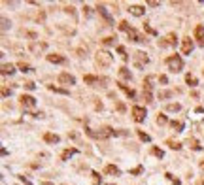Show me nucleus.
I'll list each match as a JSON object with an SVG mask.
<instances>
[{
	"instance_id": "1",
	"label": "nucleus",
	"mask_w": 204,
	"mask_h": 185,
	"mask_svg": "<svg viewBox=\"0 0 204 185\" xmlns=\"http://www.w3.org/2000/svg\"><path fill=\"white\" fill-rule=\"evenodd\" d=\"M166 66H168L170 72L178 74V72L184 70V61H181L180 55H170V57H166Z\"/></svg>"
},
{
	"instance_id": "2",
	"label": "nucleus",
	"mask_w": 204,
	"mask_h": 185,
	"mask_svg": "<svg viewBox=\"0 0 204 185\" xmlns=\"http://www.w3.org/2000/svg\"><path fill=\"white\" fill-rule=\"evenodd\" d=\"M111 62H114V57H111L110 51H98L96 53V64L102 68H108Z\"/></svg>"
},
{
	"instance_id": "3",
	"label": "nucleus",
	"mask_w": 204,
	"mask_h": 185,
	"mask_svg": "<svg viewBox=\"0 0 204 185\" xmlns=\"http://www.w3.org/2000/svg\"><path fill=\"white\" fill-rule=\"evenodd\" d=\"M147 62H149V57H147L144 51H136L134 53V66L136 68H144Z\"/></svg>"
},
{
	"instance_id": "4",
	"label": "nucleus",
	"mask_w": 204,
	"mask_h": 185,
	"mask_svg": "<svg viewBox=\"0 0 204 185\" xmlns=\"http://www.w3.org/2000/svg\"><path fill=\"white\" fill-rule=\"evenodd\" d=\"M146 108H142V106H134L132 108V117H134V121L136 123H144L146 121Z\"/></svg>"
},
{
	"instance_id": "5",
	"label": "nucleus",
	"mask_w": 204,
	"mask_h": 185,
	"mask_svg": "<svg viewBox=\"0 0 204 185\" xmlns=\"http://www.w3.org/2000/svg\"><path fill=\"white\" fill-rule=\"evenodd\" d=\"M178 44V38H176V34H168L166 38L159 40V47H174Z\"/></svg>"
},
{
	"instance_id": "6",
	"label": "nucleus",
	"mask_w": 204,
	"mask_h": 185,
	"mask_svg": "<svg viewBox=\"0 0 204 185\" xmlns=\"http://www.w3.org/2000/svg\"><path fill=\"white\" fill-rule=\"evenodd\" d=\"M21 104H23L25 110H32L34 106H36V98L30 96V95H23L21 96Z\"/></svg>"
},
{
	"instance_id": "7",
	"label": "nucleus",
	"mask_w": 204,
	"mask_h": 185,
	"mask_svg": "<svg viewBox=\"0 0 204 185\" xmlns=\"http://www.w3.org/2000/svg\"><path fill=\"white\" fill-rule=\"evenodd\" d=\"M96 10H98V13H100V15L104 17V21H106L108 25H114V17L110 15V11H108V8H106V6L98 4V6H96Z\"/></svg>"
},
{
	"instance_id": "8",
	"label": "nucleus",
	"mask_w": 204,
	"mask_h": 185,
	"mask_svg": "<svg viewBox=\"0 0 204 185\" xmlns=\"http://www.w3.org/2000/svg\"><path fill=\"white\" fill-rule=\"evenodd\" d=\"M127 36H129L130 42H136V44H144V42H147V40L142 36V34H138V32L134 30V28H130V30L127 32Z\"/></svg>"
},
{
	"instance_id": "9",
	"label": "nucleus",
	"mask_w": 204,
	"mask_h": 185,
	"mask_svg": "<svg viewBox=\"0 0 204 185\" xmlns=\"http://www.w3.org/2000/svg\"><path fill=\"white\" fill-rule=\"evenodd\" d=\"M59 83H62V85H74L76 77L72 74H68V72H62V74H59Z\"/></svg>"
},
{
	"instance_id": "10",
	"label": "nucleus",
	"mask_w": 204,
	"mask_h": 185,
	"mask_svg": "<svg viewBox=\"0 0 204 185\" xmlns=\"http://www.w3.org/2000/svg\"><path fill=\"white\" fill-rule=\"evenodd\" d=\"M193 42H191V38H184L181 40V51H184V55H191V51H193Z\"/></svg>"
},
{
	"instance_id": "11",
	"label": "nucleus",
	"mask_w": 204,
	"mask_h": 185,
	"mask_svg": "<svg viewBox=\"0 0 204 185\" xmlns=\"http://www.w3.org/2000/svg\"><path fill=\"white\" fill-rule=\"evenodd\" d=\"M47 61H49V62H55V64H66V57L57 55V53L47 55Z\"/></svg>"
},
{
	"instance_id": "12",
	"label": "nucleus",
	"mask_w": 204,
	"mask_h": 185,
	"mask_svg": "<svg viewBox=\"0 0 204 185\" xmlns=\"http://www.w3.org/2000/svg\"><path fill=\"white\" fill-rule=\"evenodd\" d=\"M195 38L199 40V44L204 47V25H196V28H195Z\"/></svg>"
},
{
	"instance_id": "13",
	"label": "nucleus",
	"mask_w": 204,
	"mask_h": 185,
	"mask_svg": "<svg viewBox=\"0 0 204 185\" xmlns=\"http://www.w3.org/2000/svg\"><path fill=\"white\" fill-rule=\"evenodd\" d=\"M129 11L132 13V15H136V17H142L146 13V8L144 6H129Z\"/></svg>"
},
{
	"instance_id": "14",
	"label": "nucleus",
	"mask_w": 204,
	"mask_h": 185,
	"mask_svg": "<svg viewBox=\"0 0 204 185\" xmlns=\"http://www.w3.org/2000/svg\"><path fill=\"white\" fill-rule=\"evenodd\" d=\"M44 140L47 142V144H59V142H61V138L57 136V134H53V132H46Z\"/></svg>"
},
{
	"instance_id": "15",
	"label": "nucleus",
	"mask_w": 204,
	"mask_h": 185,
	"mask_svg": "<svg viewBox=\"0 0 204 185\" xmlns=\"http://www.w3.org/2000/svg\"><path fill=\"white\" fill-rule=\"evenodd\" d=\"M153 80H155V76H147L146 80H144V92H149L151 95V89H153Z\"/></svg>"
},
{
	"instance_id": "16",
	"label": "nucleus",
	"mask_w": 204,
	"mask_h": 185,
	"mask_svg": "<svg viewBox=\"0 0 204 185\" xmlns=\"http://www.w3.org/2000/svg\"><path fill=\"white\" fill-rule=\"evenodd\" d=\"M117 85H119V89H121V91H123V92H125V95L129 96V98H134V96H136V92L132 91V89H129L125 83H117Z\"/></svg>"
},
{
	"instance_id": "17",
	"label": "nucleus",
	"mask_w": 204,
	"mask_h": 185,
	"mask_svg": "<svg viewBox=\"0 0 204 185\" xmlns=\"http://www.w3.org/2000/svg\"><path fill=\"white\" fill-rule=\"evenodd\" d=\"M47 89H49V91H53V92H57V95H64V96L70 95V91H68V89H61V87H55V85H47Z\"/></svg>"
},
{
	"instance_id": "18",
	"label": "nucleus",
	"mask_w": 204,
	"mask_h": 185,
	"mask_svg": "<svg viewBox=\"0 0 204 185\" xmlns=\"http://www.w3.org/2000/svg\"><path fill=\"white\" fill-rule=\"evenodd\" d=\"M76 153H78V149H64V151H62V155H61V159L62 161H68L70 157H72V155H76Z\"/></svg>"
},
{
	"instance_id": "19",
	"label": "nucleus",
	"mask_w": 204,
	"mask_h": 185,
	"mask_svg": "<svg viewBox=\"0 0 204 185\" xmlns=\"http://www.w3.org/2000/svg\"><path fill=\"white\" fill-rule=\"evenodd\" d=\"M46 47H47V44H32L30 45V51L32 53H40V51H44Z\"/></svg>"
},
{
	"instance_id": "20",
	"label": "nucleus",
	"mask_w": 204,
	"mask_h": 185,
	"mask_svg": "<svg viewBox=\"0 0 204 185\" xmlns=\"http://www.w3.org/2000/svg\"><path fill=\"white\" fill-rule=\"evenodd\" d=\"M187 144L191 146V147L195 149V151H200V149H202V147H200V144H199V140H196V138H189V140H187Z\"/></svg>"
},
{
	"instance_id": "21",
	"label": "nucleus",
	"mask_w": 204,
	"mask_h": 185,
	"mask_svg": "<svg viewBox=\"0 0 204 185\" xmlns=\"http://www.w3.org/2000/svg\"><path fill=\"white\" fill-rule=\"evenodd\" d=\"M13 72H15V68H13V64H2V74H4V76H8V74L11 76Z\"/></svg>"
},
{
	"instance_id": "22",
	"label": "nucleus",
	"mask_w": 204,
	"mask_h": 185,
	"mask_svg": "<svg viewBox=\"0 0 204 185\" xmlns=\"http://www.w3.org/2000/svg\"><path fill=\"white\" fill-rule=\"evenodd\" d=\"M159 100H165V98H172L174 96V92L172 91H159Z\"/></svg>"
},
{
	"instance_id": "23",
	"label": "nucleus",
	"mask_w": 204,
	"mask_h": 185,
	"mask_svg": "<svg viewBox=\"0 0 204 185\" xmlns=\"http://www.w3.org/2000/svg\"><path fill=\"white\" fill-rule=\"evenodd\" d=\"M83 80H85V83L87 85H93V83H98V81H100V77H96V76H85V77H83Z\"/></svg>"
},
{
	"instance_id": "24",
	"label": "nucleus",
	"mask_w": 204,
	"mask_h": 185,
	"mask_svg": "<svg viewBox=\"0 0 204 185\" xmlns=\"http://www.w3.org/2000/svg\"><path fill=\"white\" fill-rule=\"evenodd\" d=\"M170 127H172L176 132H181V130H184V123H181V121H172Z\"/></svg>"
},
{
	"instance_id": "25",
	"label": "nucleus",
	"mask_w": 204,
	"mask_h": 185,
	"mask_svg": "<svg viewBox=\"0 0 204 185\" xmlns=\"http://www.w3.org/2000/svg\"><path fill=\"white\" fill-rule=\"evenodd\" d=\"M119 76H121L123 80H130V77H132L130 72H129V68H125V66H123V68H119Z\"/></svg>"
},
{
	"instance_id": "26",
	"label": "nucleus",
	"mask_w": 204,
	"mask_h": 185,
	"mask_svg": "<svg viewBox=\"0 0 204 185\" xmlns=\"http://www.w3.org/2000/svg\"><path fill=\"white\" fill-rule=\"evenodd\" d=\"M106 174H111V176H117L119 174V168L115 165H108L106 166Z\"/></svg>"
},
{
	"instance_id": "27",
	"label": "nucleus",
	"mask_w": 204,
	"mask_h": 185,
	"mask_svg": "<svg viewBox=\"0 0 204 185\" xmlns=\"http://www.w3.org/2000/svg\"><path fill=\"white\" fill-rule=\"evenodd\" d=\"M17 66H19V70H21V72H25V74H27V72H32V66H29L27 62H19Z\"/></svg>"
},
{
	"instance_id": "28",
	"label": "nucleus",
	"mask_w": 204,
	"mask_h": 185,
	"mask_svg": "<svg viewBox=\"0 0 204 185\" xmlns=\"http://www.w3.org/2000/svg\"><path fill=\"white\" fill-rule=\"evenodd\" d=\"M185 81H187V85L195 87V85H196V77H195V76H191V74H187V76H185Z\"/></svg>"
},
{
	"instance_id": "29",
	"label": "nucleus",
	"mask_w": 204,
	"mask_h": 185,
	"mask_svg": "<svg viewBox=\"0 0 204 185\" xmlns=\"http://www.w3.org/2000/svg\"><path fill=\"white\" fill-rule=\"evenodd\" d=\"M100 42H102L104 45H114V44H115V38H114V36H108V38H104V40H100Z\"/></svg>"
},
{
	"instance_id": "30",
	"label": "nucleus",
	"mask_w": 204,
	"mask_h": 185,
	"mask_svg": "<svg viewBox=\"0 0 204 185\" xmlns=\"http://www.w3.org/2000/svg\"><path fill=\"white\" fill-rule=\"evenodd\" d=\"M180 110H181L180 104H168L166 106V111H180Z\"/></svg>"
},
{
	"instance_id": "31",
	"label": "nucleus",
	"mask_w": 204,
	"mask_h": 185,
	"mask_svg": "<svg viewBox=\"0 0 204 185\" xmlns=\"http://www.w3.org/2000/svg\"><path fill=\"white\" fill-rule=\"evenodd\" d=\"M119 28H121V30H125V32H129L132 27H130L129 23H127V21H121V23H119Z\"/></svg>"
},
{
	"instance_id": "32",
	"label": "nucleus",
	"mask_w": 204,
	"mask_h": 185,
	"mask_svg": "<svg viewBox=\"0 0 204 185\" xmlns=\"http://www.w3.org/2000/svg\"><path fill=\"white\" fill-rule=\"evenodd\" d=\"M138 136H140V140H142V142H151L149 134H146V132H142V130H138Z\"/></svg>"
},
{
	"instance_id": "33",
	"label": "nucleus",
	"mask_w": 204,
	"mask_h": 185,
	"mask_svg": "<svg viewBox=\"0 0 204 185\" xmlns=\"http://www.w3.org/2000/svg\"><path fill=\"white\" fill-rule=\"evenodd\" d=\"M117 51H119V55L123 57V61L129 59V55H127V51H125V47H123V45H119V47H117Z\"/></svg>"
},
{
	"instance_id": "34",
	"label": "nucleus",
	"mask_w": 204,
	"mask_h": 185,
	"mask_svg": "<svg viewBox=\"0 0 204 185\" xmlns=\"http://www.w3.org/2000/svg\"><path fill=\"white\" fill-rule=\"evenodd\" d=\"M157 123H159V125H166V123H168L166 115H163V113H159V117H157Z\"/></svg>"
},
{
	"instance_id": "35",
	"label": "nucleus",
	"mask_w": 204,
	"mask_h": 185,
	"mask_svg": "<svg viewBox=\"0 0 204 185\" xmlns=\"http://www.w3.org/2000/svg\"><path fill=\"white\" fill-rule=\"evenodd\" d=\"M166 144H168V146H170L172 149H180V147H181V144H180V142H174V140H168V142H166Z\"/></svg>"
},
{
	"instance_id": "36",
	"label": "nucleus",
	"mask_w": 204,
	"mask_h": 185,
	"mask_svg": "<svg viewBox=\"0 0 204 185\" xmlns=\"http://www.w3.org/2000/svg\"><path fill=\"white\" fill-rule=\"evenodd\" d=\"M153 155H155V157H159V159H163V157H165V153L161 151L159 147H153Z\"/></svg>"
},
{
	"instance_id": "37",
	"label": "nucleus",
	"mask_w": 204,
	"mask_h": 185,
	"mask_svg": "<svg viewBox=\"0 0 204 185\" xmlns=\"http://www.w3.org/2000/svg\"><path fill=\"white\" fill-rule=\"evenodd\" d=\"M8 27H10V21L2 17V32H6V30H8Z\"/></svg>"
},
{
	"instance_id": "38",
	"label": "nucleus",
	"mask_w": 204,
	"mask_h": 185,
	"mask_svg": "<svg viewBox=\"0 0 204 185\" xmlns=\"http://www.w3.org/2000/svg\"><path fill=\"white\" fill-rule=\"evenodd\" d=\"M144 28H146V32H149V34H153V36H155V34H157V30H155V28H151L149 25H144Z\"/></svg>"
},
{
	"instance_id": "39",
	"label": "nucleus",
	"mask_w": 204,
	"mask_h": 185,
	"mask_svg": "<svg viewBox=\"0 0 204 185\" xmlns=\"http://www.w3.org/2000/svg\"><path fill=\"white\" fill-rule=\"evenodd\" d=\"M25 89H29V91H34V89H36V85H34L32 81H27V83H25Z\"/></svg>"
},
{
	"instance_id": "40",
	"label": "nucleus",
	"mask_w": 204,
	"mask_h": 185,
	"mask_svg": "<svg viewBox=\"0 0 204 185\" xmlns=\"http://www.w3.org/2000/svg\"><path fill=\"white\" fill-rule=\"evenodd\" d=\"M166 177H168V180H170V181H174L176 185H180V180H178V177H174L172 174H166Z\"/></svg>"
},
{
	"instance_id": "41",
	"label": "nucleus",
	"mask_w": 204,
	"mask_h": 185,
	"mask_svg": "<svg viewBox=\"0 0 204 185\" xmlns=\"http://www.w3.org/2000/svg\"><path fill=\"white\" fill-rule=\"evenodd\" d=\"M83 13H85L87 17H91V15H93V10H91L89 6H85V8H83Z\"/></svg>"
},
{
	"instance_id": "42",
	"label": "nucleus",
	"mask_w": 204,
	"mask_h": 185,
	"mask_svg": "<svg viewBox=\"0 0 204 185\" xmlns=\"http://www.w3.org/2000/svg\"><path fill=\"white\" fill-rule=\"evenodd\" d=\"M10 95H11V91L8 87H2V96H10Z\"/></svg>"
},
{
	"instance_id": "43",
	"label": "nucleus",
	"mask_w": 204,
	"mask_h": 185,
	"mask_svg": "<svg viewBox=\"0 0 204 185\" xmlns=\"http://www.w3.org/2000/svg\"><path fill=\"white\" fill-rule=\"evenodd\" d=\"M147 6H149V8H157L159 2H155V0H149V2H147Z\"/></svg>"
},
{
	"instance_id": "44",
	"label": "nucleus",
	"mask_w": 204,
	"mask_h": 185,
	"mask_svg": "<svg viewBox=\"0 0 204 185\" xmlns=\"http://www.w3.org/2000/svg\"><path fill=\"white\" fill-rule=\"evenodd\" d=\"M140 172H142V166H138V168H134V170H130V174H132V176H134V174H140Z\"/></svg>"
},
{
	"instance_id": "45",
	"label": "nucleus",
	"mask_w": 204,
	"mask_h": 185,
	"mask_svg": "<svg viewBox=\"0 0 204 185\" xmlns=\"http://www.w3.org/2000/svg\"><path fill=\"white\" fill-rule=\"evenodd\" d=\"M159 81H161V83H168V77H166V76H161Z\"/></svg>"
},
{
	"instance_id": "46",
	"label": "nucleus",
	"mask_w": 204,
	"mask_h": 185,
	"mask_svg": "<svg viewBox=\"0 0 204 185\" xmlns=\"http://www.w3.org/2000/svg\"><path fill=\"white\" fill-rule=\"evenodd\" d=\"M117 110H119V111H125V104H121V102H117Z\"/></svg>"
},
{
	"instance_id": "47",
	"label": "nucleus",
	"mask_w": 204,
	"mask_h": 185,
	"mask_svg": "<svg viewBox=\"0 0 204 185\" xmlns=\"http://www.w3.org/2000/svg\"><path fill=\"white\" fill-rule=\"evenodd\" d=\"M21 180H23V183H25V185H32V183H29V180H25V176L21 177Z\"/></svg>"
},
{
	"instance_id": "48",
	"label": "nucleus",
	"mask_w": 204,
	"mask_h": 185,
	"mask_svg": "<svg viewBox=\"0 0 204 185\" xmlns=\"http://www.w3.org/2000/svg\"><path fill=\"white\" fill-rule=\"evenodd\" d=\"M42 185H53V183H49V181H44V183H42Z\"/></svg>"
},
{
	"instance_id": "49",
	"label": "nucleus",
	"mask_w": 204,
	"mask_h": 185,
	"mask_svg": "<svg viewBox=\"0 0 204 185\" xmlns=\"http://www.w3.org/2000/svg\"><path fill=\"white\" fill-rule=\"evenodd\" d=\"M200 168H204V162H200Z\"/></svg>"
},
{
	"instance_id": "50",
	"label": "nucleus",
	"mask_w": 204,
	"mask_h": 185,
	"mask_svg": "<svg viewBox=\"0 0 204 185\" xmlns=\"http://www.w3.org/2000/svg\"><path fill=\"white\" fill-rule=\"evenodd\" d=\"M200 127H202V129H204V121H202V123H200Z\"/></svg>"
},
{
	"instance_id": "51",
	"label": "nucleus",
	"mask_w": 204,
	"mask_h": 185,
	"mask_svg": "<svg viewBox=\"0 0 204 185\" xmlns=\"http://www.w3.org/2000/svg\"><path fill=\"white\" fill-rule=\"evenodd\" d=\"M108 185H111V183H108Z\"/></svg>"
},
{
	"instance_id": "52",
	"label": "nucleus",
	"mask_w": 204,
	"mask_h": 185,
	"mask_svg": "<svg viewBox=\"0 0 204 185\" xmlns=\"http://www.w3.org/2000/svg\"><path fill=\"white\" fill-rule=\"evenodd\" d=\"M202 72H204V70H202Z\"/></svg>"
}]
</instances>
